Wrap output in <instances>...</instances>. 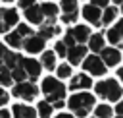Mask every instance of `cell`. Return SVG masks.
Here are the masks:
<instances>
[{
    "instance_id": "1",
    "label": "cell",
    "mask_w": 123,
    "mask_h": 118,
    "mask_svg": "<svg viewBox=\"0 0 123 118\" xmlns=\"http://www.w3.org/2000/svg\"><path fill=\"white\" fill-rule=\"evenodd\" d=\"M94 101L96 97H92V93H86V91H77L69 97L67 101V106L69 110L73 112V116L77 118H86V114L90 112V108L94 106Z\"/></svg>"
},
{
    "instance_id": "2",
    "label": "cell",
    "mask_w": 123,
    "mask_h": 118,
    "mask_svg": "<svg viewBox=\"0 0 123 118\" xmlns=\"http://www.w3.org/2000/svg\"><path fill=\"white\" fill-rule=\"evenodd\" d=\"M94 93H96V97H102L110 103H117L123 95V89L117 79H104L94 85Z\"/></svg>"
},
{
    "instance_id": "3",
    "label": "cell",
    "mask_w": 123,
    "mask_h": 118,
    "mask_svg": "<svg viewBox=\"0 0 123 118\" xmlns=\"http://www.w3.org/2000/svg\"><path fill=\"white\" fill-rule=\"evenodd\" d=\"M40 91L46 95V103H54V101H63L65 97V87L62 81H58V77H44L40 83Z\"/></svg>"
},
{
    "instance_id": "4",
    "label": "cell",
    "mask_w": 123,
    "mask_h": 118,
    "mask_svg": "<svg viewBox=\"0 0 123 118\" xmlns=\"http://www.w3.org/2000/svg\"><path fill=\"white\" fill-rule=\"evenodd\" d=\"M81 64H83V68H85L90 75H96V77L106 75V72H108V68L104 66V62L100 60V56H98V54H86V56H85V60H83Z\"/></svg>"
},
{
    "instance_id": "5",
    "label": "cell",
    "mask_w": 123,
    "mask_h": 118,
    "mask_svg": "<svg viewBox=\"0 0 123 118\" xmlns=\"http://www.w3.org/2000/svg\"><path fill=\"white\" fill-rule=\"evenodd\" d=\"M12 95L17 97V99H23V101H33V99L38 95V87H37L33 81H21V83L13 85Z\"/></svg>"
},
{
    "instance_id": "6",
    "label": "cell",
    "mask_w": 123,
    "mask_h": 118,
    "mask_svg": "<svg viewBox=\"0 0 123 118\" xmlns=\"http://www.w3.org/2000/svg\"><path fill=\"white\" fill-rule=\"evenodd\" d=\"M44 44H46V41H44L38 33H33V35H29L27 39H23L21 48H25L29 54H37V52H42V50H44Z\"/></svg>"
},
{
    "instance_id": "7",
    "label": "cell",
    "mask_w": 123,
    "mask_h": 118,
    "mask_svg": "<svg viewBox=\"0 0 123 118\" xmlns=\"http://www.w3.org/2000/svg\"><path fill=\"white\" fill-rule=\"evenodd\" d=\"M86 54H88V48H86L85 44H73V46H67L65 58H67L69 66H79V64L85 60Z\"/></svg>"
},
{
    "instance_id": "8",
    "label": "cell",
    "mask_w": 123,
    "mask_h": 118,
    "mask_svg": "<svg viewBox=\"0 0 123 118\" xmlns=\"http://www.w3.org/2000/svg\"><path fill=\"white\" fill-rule=\"evenodd\" d=\"M100 60L104 62V66L106 68H113V66H117L119 62H121V52H119V48H115V46H104L102 50H100Z\"/></svg>"
},
{
    "instance_id": "9",
    "label": "cell",
    "mask_w": 123,
    "mask_h": 118,
    "mask_svg": "<svg viewBox=\"0 0 123 118\" xmlns=\"http://www.w3.org/2000/svg\"><path fill=\"white\" fill-rule=\"evenodd\" d=\"M19 66L23 68V72L27 74V79H37L38 75H40V72H42V66H40V62L38 60H35V58H21V62H19Z\"/></svg>"
},
{
    "instance_id": "10",
    "label": "cell",
    "mask_w": 123,
    "mask_h": 118,
    "mask_svg": "<svg viewBox=\"0 0 123 118\" xmlns=\"http://www.w3.org/2000/svg\"><path fill=\"white\" fill-rule=\"evenodd\" d=\"M67 33H69V35L73 37L75 44H85V43L88 41V37L92 35V33H90V27H88V25H75V27L67 29Z\"/></svg>"
},
{
    "instance_id": "11",
    "label": "cell",
    "mask_w": 123,
    "mask_h": 118,
    "mask_svg": "<svg viewBox=\"0 0 123 118\" xmlns=\"http://www.w3.org/2000/svg\"><path fill=\"white\" fill-rule=\"evenodd\" d=\"M90 87H92V77L86 75V74H77V75H73L71 81H69V89H71L73 93H77V91H81V89H90Z\"/></svg>"
},
{
    "instance_id": "12",
    "label": "cell",
    "mask_w": 123,
    "mask_h": 118,
    "mask_svg": "<svg viewBox=\"0 0 123 118\" xmlns=\"http://www.w3.org/2000/svg\"><path fill=\"white\" fill-rule=\"evenodd\" d=\"M12 112H13V118H37V110L29 104H23V103L13 104Z\"/></svg>"
},
{
    "instance_id": "13",
    "label": "cell",
    "mask_w": 123,
    "mask_h": 118,
    "mask_svg": "<svg viewBox=\"0 0 123 118\" xmlns=\"http://www.w3.org/2000/svg\"><path fill=\"white\" fill-rule=\"evenodd\" d=\"M100 14H102V10L96 8V6H92V4H86L83 8V17L88 23H92V25H100Z\"/></svg>"
},
{
    "instance_id": "14",
    "label": "cell",
    "mask_w": 123,
    "mask_h": 118,
    "mask_svg": "<svg viewBox=\"0 0 123 118\" xmlns=\"http://www.w3.org/2000/svg\"><path fill=\"white\" fill-rule=\"evenodd\" d=\"M17 21H19V14L15 8H2V21L0 23H4L8 29H12L13 25H17Z\"/></svg>"
},
{
    "instance_id": "15",
    "label": "cell",
    "mask_w": 123,
    "mask_h": 118,
    "mask_svg": "<svg viewBox=\"0 0 123 118\" xmlns=\"http://www.w3.org/2000/svg\"><path fill=\"white\" fill-rule=\"evenodd\" d=\"M38 35H40L44 41H48V39H52L54 35H60V27H58L54 21L46 19V21L40 23V31H38Z\"/></svg>"
},
{
    "instance_id": "16",
    "label": "cell",
    "mask_w": 123,
    "mask_h": 118,
    "mask_svg": "<svg viewBox=\"0 0 123 118\" xmlns=\"http://www.w3.org/2000/svg\"><path fill=\"white\" fill-rule=\"evenodd\" d=\"M40 8V14L44 19H50V21H56L58 17V12H60V6L54 4V2H44V4H38Z\"/></svg>"
},
{
    "instance_id": "17",
    "label": "cell",
    "mask_w": 123,
    "mask_h": 118,
    "mask_svg": "<svg viewBox=\"0 0 123 118\" xmlns=\"http://www.w3.org/2000/svg\"><path fill=\"white\" fill-rule=\"evenodd\" d=\"M25 19H27L29 23H33V25H40V23L44 21L38 4H33V6H29V8H25Z\"/></svg>"
},
{
    "instance_id": "18",
    "label": "cell",
    "mask_w": 123,
    "mask_h": 118,
    "mask_svg": "<svg viewBox=\"0 0 123 118\" xmlns=\"http://www.w3.org/2000/svg\"><path fill=\"white\" fill-rule=\"evenodd\" d=\"M108 41H110L115 48H119V46L123 44V37H121V21H117L111 29H108Z\"/></svg>"
},
{
    "instance_id": "19",
    "label": "cell",
    "mask_w": 123,
    "mask_h": 118,
    "mask_svg": "<svg viewBox=\"0 0 123 118\" xmlns=\"http://www.w3.org/2000/svg\"><path fill=\"white\" fill-rule=\"evenodd\" d=\"M117 15H119L117 6H108V8H104L102 14H100V25H110L111 21H115Z\"/></svg>"
},
{
    "instance_id": "20",
    "label": "cell",
    "mask_w": 123,
    "mask_h": 118,
    "mask_svg": "<svg viewBox=\"0 0 123 118\" xmlns=\"http://www.w3.org/2000/svg\"><path fill=\"white\" fill-rule=\"evenodd\" d=\"M86 43H88V50L100 52V50L104 48V33H94V35H90Z\"/></svg>"
},
{
    "instance_id": "21",
    "label": "cell",
    "mask_w": 123,
    "mask_h": 118,
    "mask_svg": "<svg viewBox=\"0 0 123 118\" xmlns=\"http://www.w3.org/2000/svg\"><path fill=\"white\" fill-rule=\"evenodd\" d=\"M21 54H17V52H6V56H4V68H8V70H13V68H17L19 66V62H21Z\"/></svg>"
},
{
    "instance_id": "22",
    "label": "cell",
    "mask_w": 123,
    "mask_h": 118,
    "mask_svg": "<svg viewBox=\"0 0 123 118\" xmlns=\"http://www.w3.org/2000/svg\"><path fill=\"white\" fill-rule=\"evenodd\" d=\"M40 66L46 68V70H54V68L58 66V64H56V54H54V50H44V52H42Z\"/></svg>"
},
{
    "instance_id": "23",
    "label": "cell",
    "mask_w": 123,
    "mask_h": 118,
    "mask_svg": "<svg viewBox=\"0 0 123 118\" xmlns=\"http://www.w3.org/2000/svg\"><path fill=\"white\" fill-rule=\"evenodd\" d=\"M94 118H113V108L110 104H98L94 106Z\"/></svg>"
},
{
    "instance_id": "24",
    "label": "cell",
    "mask_w": 123,
    "mask_h": 118,
    "mask_svg": "<svg viewBox=\"0 0 123 118\" xmlns=\"http://www.w3.org/2000/svg\"><path fill=\"white\" fill-rule=\"evenodd\" d=\"M52 112H54V108H52V104H50V103L40 101V103L37 104V116H40V118H50V116H52Z\"/></svg>"
},
{
    "instance_id": "25",
    "label": "cell",
    "mask_w": 123,
    "mask_h": 118,
    "mask_svg": "<svg viewBox=\"0 0 123 118\" xmlns=\"http://www.w3.org/2000/svg\"><path fill=\"white\" fill-rule=\"evenodd\" d=\"M6 43H8L12 48H15V50H17V48H21L23 39H21V37H19L15 31H8V33H6Z\"/></svg>"
},
{
    "instance_id": "26",
    "label": "cell",
    "mask_w": 123,
    "mask_h": 118,
    "mask_svg": "<svg viewBox=\"0 0 123 118\" xmlns=\"http://www.w3.org/2000/svg\"><path fill=\"white\" fill-rule=\"evenodd\" d=\"M10 75H12V81H17V83L27 81V74L23 72V68H21V66H17V68L10 70Z\"/></svg>"
},
{
    "instance_id": "27",
    "label": "cell",
    "mask_w": 123,
    "mask_h": 118,
    "mask_svg": "<svg viewBox=\"0 0 123 118\" xmlns=\"http://www.w3.org/2000/svg\"><path fill=\"white\" fill-rule=\"evenodd\" d=\"M12 75H10V70L4 68V64L0 66V87H6V85H12Z\"/></svg>"
},
{
    "instance_id": "28",
    "label": "cell",
    "mask_w": 123,
    "mask_h": 118,
    "mask_svg": "<svg viewBox=\"0 0 123 118\" xmlns=\"http://www.w3.org/2000/svg\"><path fill=\"white\" fill-rule=\"evenodd\" d=\"M62 14H73L77 12V0H62Z\"/></svg>"
},
{
    "instance_id": "29",
    "label": "cell",
    "mask_w": 123,
    "mask_h": 118,
    "mask_svg": "<svg viewBox=\"0 0 123 118\" xmlns=\"http://www.w3.org/2000/svg\"><path fill=\"white\" fill-rule=\"evenodd\" d=\"M56 74H58L60 79L71 77V66L69 64H60V66H56Z\"/></svg>"
},
{
    "instance_id": "30",
    "label": "cell",
    "mask_w": 123,
    "mask_h": 118,
    "mask_svg": "<svg viewBox=\"0 0 123 118\" xmlns=\"http://www.w3.org/2000/svg\"><path fill=\"white\" fill-rule=\"evenodd\" d=\"M15 33L21 37V39H27L29 35H33V31H31V27L27 25V23H17V27H15Z\"/></svg>"
},
{
    "instance_id": "31",
    "label": "cell",
    "mask_w": 123,
    "mask_h": 118,
    "mask_svg": "<svg viewBox=\"0 0 123 118\" xmlns=\"http://www.w3.org/2000/svg\"><path fill=\"white\" fill-rule=\"evenodd\" d=\"M54 54H56V56H62V58H63V56L67 54V46H65V44H63L62 41H58V43L54 44Z\"/></svg>"
},
{
    "instance_id": "32",
    "label": "cell",
    "mask_w": 123,
    "mask_h": 118,
    "mask_svg": "<svg viewBox=\"0 0 123 118\" xmlns=\"http://www.w3.org/2000/svg\"><path fill=\"white\" fill-rule=\"evenodd\" d=\"M77 14L79 12H73V14H62V21L63 23H73L77 19Z\"/></svg>"
},
{
    "instance_id": "33",
    "label": "cell",
    "mask_w": 123,
    "mask_h": 118,
    "mask_svg": "<svg viewBox=\"0 0 123 118\" xmlns=\"http://www.w3.org/2000/svg\"><path fill=\"white\" fill-rule=\"evenodd\" d=\"M8 101H10V95H8V91H6L4 87H0V106H4Z\"/></svg>"
},
{
    "instance_id": "34",
    "label": "cell",
    "mask_w": 123,
    "mask_h": 118,
    "mask_svg": "<svg viewBox=\"0 0 123 118\" xmlns=\"http://www.w3.org/2000/svg\"><path fill=\"white\" fill-rule=\"evenodd\" d=\"M90 4H92V6H96V8H100V10H104V8H108L110 0H92Z\"/></svg>"
},
{
    "instance_id": "35",
    "label": "cell",
    "mask_w": 123,
    "mask_h": 118,
    "mask_svg": "<svg viewBox=\"0 0 123 118\" xmlns=\"http://www.w3.org/2000/svg\"><path fill=\"white\" fill-rule=\"evenodd\" d=\"M33 4H35V0H17V6L23 8V10L29 8V6H33Z\"/></svg>"
},
{
    "instance_id": "36",
    "label": "cell",
    "mask_w": 123,
    "mask_h": 118,
    "mask_svg": "<svg viewBox=\"0 0 123 118\" xmlns=\"http://www.w3.org/2000/svg\"><path fill=\"white\" fill-rule=\"evenodd\" d=\"M113 114L115 116H123V103L121 101H117V106L113 108Z\"/></svg>"
},
{
    "instance_id": "37",
    "label": "cell",
    "mask_w": 123,
    "mask_h": 118,
    "mask_svg": "<svg viewBox=\"0 0 123 118\" xmlns=\"http://www.w3.org/2000/svg\"><path fill=\"white\" fill-rule=\"evenodd\" d=\"M6 52H8L6 44H0V66H2V62H4V56H6Z\"/></svg>"
},
{
    "instance_id": "38",
    "label": "cell",
    "mask_w": 123,
    "mask_h": 118,
    "mask_svg": "<svg viewBox=\"0 0 123 118\" xmlns=\"http://www.w3.org/2000/svg\"><path fill=\"white\" fill-rule=\"evenodd\" d=\"M50 104H52V108H63L65 103H63V101H54V103H50Z\"/></svg>"
},
{
    "instance_id": "39",
    "label": "cell",
    "mask_w": 123,
    "mask_h": 118,
    "mask_svg": "<svg viewBox=\"0 0 123 118\" xmlns=\"http://www.w3.org/2000/svg\"><path fill=\"white\" fill-rule=\"evenodd\" d=\"M0 118H12V114H10L8 110H4V108H2V110H0Z\"/></svg>"
},
{
    "instance_id": "40",
    "label": "cell",
    "mask_w": 123,
    "mask_h": 118,
    "mask_svg": "<svg viewBox=\"0 0 123 118\" xmlns=\"http://www.w3.org/2000/svg\"><path fill=\"white\" fill-rule=\"evenodd\" d=\"M54 118H75L73 114H67V112H62V114H58V116H54Z\"/></svg>"
},
{
    "instance_id": "41",
    "label": "cell",
    "mask_w": 123,
    "mask_h": 118,
    "mask_svg": "<svg viewBox=\"0 0 123 118\" xmlns=\"http://www.w3.org/2000/svg\"><path fill=\"white\" fill-rule=\"evenodd\" d=\"M111 2H113V4H121V0H111Z\"/></svg>"
},
{
    "instance_id": "42",
    "label": "cell",
    "mask_w": 123,
    "mask_h": 118,
    "mask_svg": "<svg viewBox=\"0 0 123 118\" xmlns=\"http://www.w3.org/2000/svg\"><path fill=\"white\" fill-rule=\"evenodd\" d=\"M113 118H123V116H113Z\"/></svg>"
},
{
    "instance_id": "43",
    "label": "cell",
    "mask_w": 123,
    "mask_h": 118,
    "mask_svg": "<svg viewBox=\"0 0 123 118\" xmlns=\"http://www.w3.org/2000/svg\"><path fill=\"white\" fill-rule=\"evenodd\" d=\"M4 2H13V0H4Z\"/></svg>"
},
{
    "instance_id": "44",
    "label": "cell",
    "mask_w": 123,
    "mask_h": 118,
    "mask_svg": "<svg viewBox=\"0 0 123 118\" xmlns=\"http://www.w3.org/2000/svg\"><path fill=\"white\" fill-rule=\"evenodd\" d=\"M44 2H46V0H44Z\"/></svg>"
},
{
    "instance_id": "45",
    "label": "cell",
    "mask_w": 123,
    "mask_h": 118,
    "mask_svg": "<svg viewBox=\"0 0 123 118\" xmlns=\"http://www.w3.org/2000/svg\"><path fill=\"white\" fill-rule=\"evenodd\" d=\"M92 118H94V116H92Z\"/></svg>"
}]
</instances>
